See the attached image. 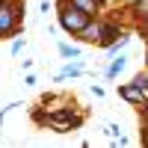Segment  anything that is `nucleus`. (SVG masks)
I'll return each mask as SVG.
<instances>
[{"instance_id":"1","label":"nucleus","mask_w":148,"mask_h":148,"mask_svg":"<svg viewBox=\"0 0 148 148\" xmlns=\"http://www.w3.org/2000/svg\"><path fill=\"white\" fill-rule=\"evenodd\" d=\"M89 21H92V15H89V12H83L80 6H74L71 0H65V3L59 6V27L68 30L71 36H77Z\"/></svg>"},{"instance_id":"3","label":"nucleus","mask_w":148,"mask_h":148,"mask_svg":"<svg viewBox=\"0 0 148 148\" xmlns=\"http://www.w3.org/2000/svg\"><path fill=\"white\" fill-rule=\"evenodd\" d=\"M119 95L125 98V101H130V104H136V107H145V101H148V95L139 89L136 83H127V86H119Z\"/></svg>"},{"instance_id":"5","label":"nucleus","mask_w":148,"mask_h":148,"mask_svg":"<svg viewBox=\"0 0 148 148\" xmlns=\"http://www.w3.org/2000/svg\"><path fill=\"white\" fill-rule=\"evenodd\" d=\"M125 65H127V56H116L113 62H110V68H107V77H110V80L119 77V74L125 71Z\"/></svg>"},{"instance_id":"10","label":"nucleus","mask_w":148,"mask_h":148,"mask_svg":"<svg viewBox=\"0 0 148 148\" xmlns=\"http://www.w3.org/2000/svg\"><path fill=\"white\" fill-rule=\"evenodd\" d=\"M107 133H110L113 139H119V136H121V127H119V125H107Z\"/></svg>"},{"instance_id":"9","label":"nucleus","mask_w":148,"mask_h":148,"mask_svg":"<svg viewBox=\"0 0 148 148\" xmlns=\"http://www.w3.org/2000/svg\"><path fill=\"white\" fill-rule=\"evenodd\" d=\"M133 83H136L139 89H142V92L148 95V77H142V74H136V80H133Z\"/></svg>"},{"instance_id":"8","label":"nucleus","mask_w":148,"mask_h":148,"mask_svg":"<svg viewBox=\"0 0 148 148\" xmlns=\"http://www.w3.org/2000/svg\"><path fill=\"white\" fill-rule=\"evenodd\" d=\"M59 53H62V56H71V59H80V47H74V45H59Z\"/></svg>"},{"instance_id":"2","label":"nucleus","mask_w":148,"mask_h":148,"mask_svg":"<svg viewBox=\"0 0 148 148\" xmlns=\"http://www.w3.org/2000/svg\"><path fill=\"white\" fill-rule=\"evenodd\" d=\"M18 21H21V9L15 3H3L0 0V39H9L18 30Z\"/></svg>"},{"instance_id":"4","label":"nucleus","mask_w":148,"mask_h":148,"mask_svg":"<svg viewBox=\"0 0 148 148\" xmlns=\"http://www.w3.org/2000/svg\"><path fill=\"white\" fill-rule=\"evenodd\" d=\"M104 27H107V24H98V21L92 24V21H89L77 36H80L83 42H95V45H101V39H104Z\"/></svg>"},{"instance_id":"11","label":"nucleus","mask_w":148,"mask_h":148,"mask_svg":"<svg viewBox=\"0 0 148 148\" xmlns=\"http://www.w3.org/2000/svg\"><path fill=\"white\" fill-rule=\"evenodd\" d=\"M21 51H24V39H18V42H15V45H12V53H15V56H18V53H21Z\"/></svg>"},{"instance_id":"6","label":"nucleus","mask_w":148,"mask_h":148,"mask_svg":"<svg viewBox=\"0 0 148 148\" xmlns=\"http://www.w3.org/2000/svg\"><path fill=\"white\" fill-rule=\"evenodd\" d=\"M80 74H83V62H74V65L68 62L62 71L56 74V80H65V77H80Z\"/></svg>"},{"instance_id":"7","label":"nucleus","mask_w":148,"mask_h":148,"mask_svg":"<svg viewBox=\"0 0 148 148\" xmlns=\"http://www.w3.org/2000/svg\"><path fill=\"white\" fill-rule=\"evenodd\" d=\"M74 6H80L83 12H89V15H98V9H101V0H71Z\"/></svg>"}]
</instances>
